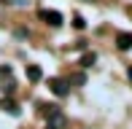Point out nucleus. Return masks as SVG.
Here are the masks:
<instances>
[{
	"label": "nucleus",
	"instance_id": "nucleus-1",
	"mask_svg": "<svg viewBox=\"0 0 132 129\" xmlns=\"http://www.w3.org/2000/svg\"><path fill=\"white\" fill-rule=\"evenodd\" d=\"M38 16H40V19L46 22V24H51V27H59V24L65 22L59 11H49V8H40V11H38Z\"/></svg>",
	"mask_w": 132,
	"mask_h": 129
},
{
	"label": "nucleus",
	"instance_id": "nucleus-2",
	"mask_svg": "<svg viewBox=\"0 0 132 129\" xmlns=\"http://www.w3.org/2000/svg\"><path fill=\"white\" fill-rule=\"evenodd\" d=\"M49 86H51V91H54L57 97H68V91H70V84H68L65 78H51Z\"/></svg>",
	"mask_w": 132,
	"mask_h": 129
},
{
	"label": "nucleus",
	"instance_id": "nucleus-3",
	"mask_svg": "<svg viewBox=\"0 0 132 129\" xmlns=\"http://www.w3.org/2000/svg\"><path fill=\"white\" fill-rule=\"evenodd\" d=\"M116 46L121 51H129L132 49V32H119L116 35Z\"/></svg>",
	"mask_w": 132,
	"mask_h": 129
},
{
	"label": "nucleus",
	"instance_id": "nucleus-4",
	"mask_svg": "<svg viewBox=\"0 0 132 129\" xmlns=\"http://www.w3.org/2000/svg\"><path fill=\"white\" fill-rule=\"evenodd\" d=\"M0 108H3V110H8L11 116H19V105H16L14 99H3V102H0Z\"/></svg>",
	"mask_w": 132,
	"mask_h": 129
},
{
	"label": "nucleus",
	"instance_id": "nucleus-5",
	"mask_svg": "<svg viewBox=\"0 0 132 129\" xmlns=\"http://www.w3.org/2000/svg\"><path fill=\"white\" fill-rule=\"evenodd\" d=\"M94 62H97V54H94V51H89V54L81 57V67H92Z\"/></svg>",
	"mask_w": 132,
	"mask_h": 129
},
{
	"label": "nucleus",
	"instance_id": "nucleus-6",
	"mask_svg": "<svg viewBox=\"0 0 132 129\" xmlns=\"http://www.w3.org/2000/svg\"><path fill=\"white\" fill-rule=\"evenodd\" d=\"M40 75H43V73H40L38 64H30V67H27V78L30 81H40Z\"/></svg>",
	"mask_w": 132,
	"mask_h": 129
},
{
	"label": "nucleus",
	"instance_id": "nucleus-7",
	"mask_svg": "<svg viewBox=\"0 0 132 129\" xmlns=\"http://www.w3.org/2000/svg\"><path fill=\"white\" fill-rule=\"evenodd\" d=\"M14 89H16V84H14V81H8V84L3 86V91H5V94H14Z\"/></svg>",
	"mask_w": 132,
	"mask_h": 129
},
{
	"label": "nucleus",
	"instance_id": "nucleus-8",
	"mask_svg": "<svg viewBox=\"0 0 132 129\" xmlns=\"http://www.w3.org/2000/svg\"><path fill=\"white\" fill-rule=\"evenodd\" d=\"M73 24H76V30H84V27H86V22H84L81 16H76V19H73Z\"/></svg>",
	"mask_w": 132,
	"mask_h": 129
},
{
	"label": "nucleus",
	"instance_id": "nucleus-9",
	"mask_svg": "<svg viewBox=\"0 0 132 129\" xmlns=\"http://www.w3.org/2000/svg\"><path fill=\"white\" fill-rule=\"evenodd\" d=\"M0 75H11V67H8V64H3V67H0Z\"/></svg>",
	"mask_w": 132,
	"mask_h": 129
},
{
	"label": "nucleus",
	"instance_id": "nucleus-10",
	"mask_svg": "<svg viewBox=\"0 0 132 129\" xmlns=\"http://www.w3.org/2000/svg\"><path fill=\"white\" fill-rule=\"evenodd\" d=\"M5 3H24V0H5Z\"/></svg>",
	"mask_w": 132,
	"mask_h": 129
}]
</instances>
